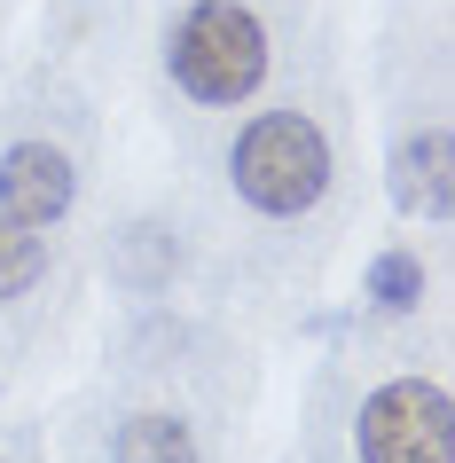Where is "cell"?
Here are the masks:
<instances>
[{"instance_id":"cell-7","label":"cell","mask_w":455,"mask_h":463,"mask_svg":"<svg viewBox=\"0 0 455 463\" xmlns=\"http://www.w3.org/2000/svg\"><path fill=\"white\" fill-rule=\"evenodd\" d=\"M40 275H48V251H40V236H32L24 220H0V298H24Z\"/></svg>"},{"instance_id":"cell-5","label":"cell","mask_w":455,"mask_h":463,"mask_svg":"<svg viewBox=\"0 0 455 463\" xmlns=\"http://www.w3.org/2000/svg\"><path fill=\"white\" fill-rule=\"evenodd\" d=\"M393 196L416 220H448V204H455V142L448 134H408L393 149Z\"/></svg>"},{"instance_id":"cell-4","label":"cell","mask_w":455,"mask_h":463,"mask_svg":"<svg viewBox=\"0 0 455 463\" xmlns=\"http://www.w3.org/2000/svg\"><path fill=\"white\" fill-rule=\"evenodd\" d=\"M79 196V173L63 149L48 142H16L8 157H0V220H24V228H48V220L71 213Z\"/></svg>"},{"instance_id":"cell-2","label":"cell","mask_w":455,"mask_h":463,"mask_svg":"<svg viewBox=\"0 0 455 463\" xmlns=\"http://www.w3.org/2000/svg\"><path fill=\"white\" fill-rule=\"evenodd\" d=\"M173 79L196 102H243L267 79V32L236 0H196L173 32Z\"/></svg>"},{"instance_id":"cell-1","label":"cell","mask_w":455,"mask_h":463,"mask_svg":"<svg viewBox=\"0 0 455 463\" xmlns=\"http://www.w3.org/2000/svg\"><path fill=\"white\" fill-rule=\"evenodd\" d=\"M228 173H236L243 204L290 220V213H307V204H322V189H330V142H322V126H314V118L267 110V118H251L236 134Z\"/></svg>"},{"instance_id":"cell-6","label":"cell","mask_w":455,"mask_h":463,"mask_svg":"<svg viewBox=\"0 0 455 463\" xmlns=\"http://www.w3.org/2000/svg\"><path fill=\"white\" fill-rule=\"evenodd\" d=\"M110 463H196V432L181 416H166V409L126 416L118 439H110Z\"/></svg>"},{"instance_id":"cell-3","label":"cell","mask_w":455,"mask_h":463,"mask_svg":"<svg viewBox=\"0 0 455 463\" xmlns=\"http://www.w3.org/2000/svg\"><path fill=\"white\" fill-rule=\"evenodd\" d=\"M354 448H361V463H448V392L424 385V377L369 392Z\"/></svg>"},{"instance_id":"cell-8","label":"cell","mask_w":455,"mask_h":463,"mask_svg":"<svg viewBox=\"0 0 455 463\" xmlns=\"http://www.w3.org/2000/svg\"><path fill=\"white\" fill-rule=\"evenodd\" d=\"M369 298H377V307H393V315H401V307H416V298H424V268H416L408 251H384L377 268H369Z\"/></svg>"}]
</instances>
